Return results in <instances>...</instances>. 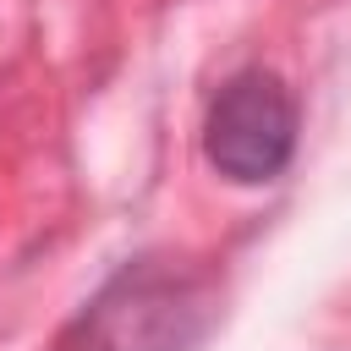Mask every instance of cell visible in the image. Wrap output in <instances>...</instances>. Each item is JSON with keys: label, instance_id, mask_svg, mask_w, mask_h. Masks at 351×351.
Returning a JSON list of instances; mask_svg holds the SVG:
<instances>
[{"label": "cell", "instance_id": "obj_2", "mask_svg": "<svg viewBox=\"0 0 351 351\" xmlns=\"http://www.w3.org/2000/svg\"><path fill=\"white\" fill-rule=\"evenodd\" d=\"M203 296L170 269H126L82 318L88 351H192L203 335Z\"/></svg>", "mask_w": 351, "mask_h": 351}, {"label": "cell", "instance_id": "obj_1", "mask_svg": "<svg viewBox=\"0 0 351 351\" xmlns=\"http://www.w3.org/2000/svg\"><path fill=\"white\" fill-rule=\"evenodd\" d=\"M203 154L208 165L236 186L274 181L296 154V99L274 71H236L203 121Z\"/></svg>", "mask_w": 351, "mask_h": 351}]
</instances>
